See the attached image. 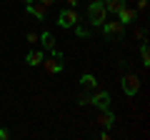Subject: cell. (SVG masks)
I'll use <instances>...</instances> for the list:
<instances>
[{
	"mask_svg": "<svg viewBox=\"0 0 150 140\" xmlns=\"http://www.w3.org/2000/svg\"><path fill=\"white\" fill-rule=\"evenodd\" d=\"M108 15H110V13L105 10L103 0H90V5H88V23H90L93 28H100L103 23L108 20Z\"/></svg>",
	"mask_w": 150,
	"mask_h": 140,
	"instance_id": "1",
	"label": "cell"
},
{
	"mask_svg": "<svg viewBox=\"0 0 150 140\" xmlns=\"http://www.w3.org/2000/svg\"><path fill=\"white\" fill-rule=\"evenodd\" d=\"M78 23H80V15H78V10H75V8L60 10V15H58V25L63 28V30H70V28H75Z\"/></svg>",
	"mask_w": 150,
	"mask_h": 140,
	"instance_id": "2",
	"label": "cell"
},
{
	"mask_svg": "<svg viewBox=\"0 0 150 140\" xmlns=\"http://www.w3.org/2000/svg\"><path fill=\"white\" fill-rule=\"evenodd\" d=\"M100 30H103V35H105L108 40H112V38H120V35H123L125 25L118 20V18H115V20H105V23L100 25Z\"/></svg>",
	"mask_w": 150,
	"mask_h": 140,
	"instance_id": "3",
	"label": "cell"
},
{
	"mask_svg": "<svg viewBox=\"0 0 150 140\" xmlns=\"http://www.w3.org/2000/svg\"><path fill=\"white\" fill-rule=\"evenodd\" d=\"M123 90H125V95L128 98H135L138 95V90H140V78L138 75H133V73H128V75H123Z\"/></svg>",
	"mask_w": 150,
	"mask_h": 140,
	"instance_id": "4",
	"label": "cell"
},
{
	"mask_svg": "<svg viewBox=\"0 0 150 140\" xmlns=\"http://www.w3.org/2000/svg\"><path fill=\"white\" fill-rule=\"evenodd\" d=\"M90 105H95L98 110H105V108H110V93L108 90H93L90 93Z\"/></svg>",
	"mask_w": 150,
	"mask_h": 140,
	"instance_id": "5",
	"label": "cell"
},
{
	"mask_svg": "<svg viewBox=\"0 0 150 140\" xmlns=\"http://www.w3.org/2000/svg\"><path fill=\"white\" fill-rule=\"evenodd\" d=\"M115 18H118L123 25H130V23L138 20V10H135V8H130V5H123L118 13H115Z\"/></svg>",
	"mask_w": 150,
	"mask_h": 140,
	"instance_id": "6",
	"label": "cell"
},
{
	"mask_svg": "<svg viewBox=\"0 0 150 140\" xmlns=\"http://www.w3.org/2000/svg\"><path fill=\"white\" fill-rule=\"evenodd\" d=\"M25 13H28L30 18H35V20H45V15H48V8L40 5L38 0H33V3H28V5H25Z\"/></svg>",
	"mask_w": 150,
	"mask_h": 140,
	"instance_id": "7",
	"label": "cell"
},
{
	"mask_svg": "<svg viewBox=\"0 0 150 140\" xmlns=\"http://www.w3.org/2000/svg\"><path fill=\"white\" fill-rule=\"evenodd\" d=\"M115 113H112L110 108H105V110H100V115H98V125H100L103 130H110L112 125H115Z\"/></svg>",
	"mask_w": 150,
	"mask_h": 140,
	"instance_id": "8",
	"label": "cell"
},
{
	"mask_svg": "<svg viewBox=\"0 0 150 140\" xmlns=\"http://www.w3.org/2000/svg\"><path fill=\"white\" fill-rule=\"evenodd\" d=\"M40 65H43V68H45V73H50V75H58V73H63V68H65V65H63V60H60V58H55V55H53L50 60H45V58H43V63H40Z\"/></svg>",
	"mask_w": 150,
	"mask_h": 140,
	"instance_id": "9",
	"label": "cell"
},
{
	"mask_svg": "<svg viewBox=\"0 0 150 140\" xmlns=\"http://www.w3.org/2000/svg\"><path fill=\"white\" fill-rule=\"evenodd\" d=\"M38 43H43V48L48 50V53H53L55 50V35L50 30H45V33H40V40H38Z\"/></svg>",
	"mask_w": 150,
	"mask_h": 140,
	"instance_id": "10",
	"label": "cell"
},
{
	"mask_svg": "<svg viewBox=\"0 0 150 140\" xmlns=\"http://www.w3.org/2000/svg\"><path fill=\"white\" fill-rule=\"evenodd\" d=\"M43 50H30V53L25 55V65H30V68H38V65L43 63Z\"/></svg>",
	"mask_w": 150,
	"mask_h": 140,
	"instance_id": "11",
	"label": "cell"
},
{
	"mask_svg": "<svg viewBox=\"0 0 150 140\" xmlns=\"http://www.w3.org/2000/svg\"><path fill=\"white\" fill-rule=\"evenodd\" d=\"M80 85L85 88V90H98V78L93 75V73H83L80 75Z\"/></svg>",
	"mask_w": 150,
	"mask_h": 140,
	"instance_id": "12",
	"label": "cell"
},
{
	"mask_svg": "<svg viewBox=\"0 0 150 140\" xmlns=\"http://www.w3.org/2000/svg\"><path fill=\"white\" fill-rule=\"evenodd\" d=\"M103 5H105L108 13H118L120 8L125 5V0H103Z\"/></svg>",
	"mask_w": 150,
	"mask_h": 140,
	"instance_id": "13",
	"label": "cell"
},
{
	"mask_svg": "<svg viewBox=\"0 0 150 140\" xmlns=\"http://www.w3.org/2000/svg\"><path fill=\"white\" fill-rule=\"evenodd\" d=\"M140 60H143L145 68L150 65V50H148V43H145V40H143V45H140Z\"/></svg>",
	"mask_w": 150,
	"mask_h": 140,
	"instance_id": "14",
	"label": "cell"
},
{
	"mask_svg": "<svg viewBox=\"0 0 150 140\" xmlns=\"http://www.w3.org/2000/svg\"><path fill=\"white\" fill-rule=\"evenodd\" d=\"M75 35H78V38H90L93 33H90V28H85V25L78 23V25H75Z\"/></svg>",
	"mask_w": 150,
	"mask_h": 140,
	"instance_id": "15",
	"label": "cell"
},
{
	"mask_svg": "<svg viewBox=\"0 0 150 140\" xmlns=\"http://www.w3.org/2000/svg\"><path fill=\"white\" fill-rule=\"evenodd\" d=\"M78 105H90V93H83V95H78Z\"/></svg>",
	"mask_w": 150,
	"mask_h": 140,
	"instance_id": "16",
	"label": "cell"
},
{
	"mask_svg": "<svg viewBox=\"0 0 150 140\" xmlns=\"http://www.w3.org/2000/svg\"><path fill=\"white\" fill-rule=\"evenodd\" d=\"M25 40H28L30 45H35L38 40H40V35H38V33H28V38H25Z\"/></svg>",
	"mask_w": 150,
	"mask_h": 140,
	"instance_id": "17",
	"label": "cell"
},
{
	"mask_svg": "<svg viewBox=\"0 0 150 140\" xmlns=\"http://www.w3.org/2000/svg\"><path fill=\"white\" fill-rule=\"evenodd\" d=\"M8 138H10V130H8V128H0V140H8Z\"/></svg>",
	"mask_w": 150,
	"mask_h": 140,
	"instance_id": "18",
	"label": "cell"
},
{
	"mask_svg": "<svg viewBox=\"0 0 150 140\" xmlns=\"http://www.w3.org/2000/svg\"><path fill=\"white\" fill-rule=\"evenodd\" d=\"M38 3H40V5H45V8H53V5H55V0H38Z\"/></svg>",
	"mask_w": 150,
	"mask_h": 140,
	"instance_id": "19",
	"label": "cell"
},
{
	"mask_svg": "<svg viewBox=\"0 0 150 140\" xmlns=\"http://www.w3.org/2000/svg\"><path fill=\"white\" fill-rule=\"evenodd\" d=\"M145 5H148V0H138V10H145Z\"/></svg>",
	"mask_w": 150,
	"mask_h": 140,
	"instance_id": "20",
	"label": "cell"
},
{
	"mask_svg": "<svg viewBox=\"0 0 150 140\" xmlns=\"http://www.w3.org/2000/svg\"><path fill=\"white\" fill-rule=\"evenodd\" d=\"M65 3H68L70 8H75V5H78V3H80V0H65Z\"/></svg>",
	"mask_w": 150,
	"mask_h": 140,
	"instance_id": "21",
	"label": "cell"
},
{
	"mask_svg": "<svg viewBox=\"0 0 150 140\" xmlns=\"http://www.w3.org/2000/svg\"><path fill=\"white\" fill-rule=\"evenodd\" d=\"M20 3H25V5H28V3H33V0H20Z\"/></svg>",
	"mask_w": 150,
	"mask_h": 140,
	"instance_id": "22",
	"label": "cell"
}]
</instances>
